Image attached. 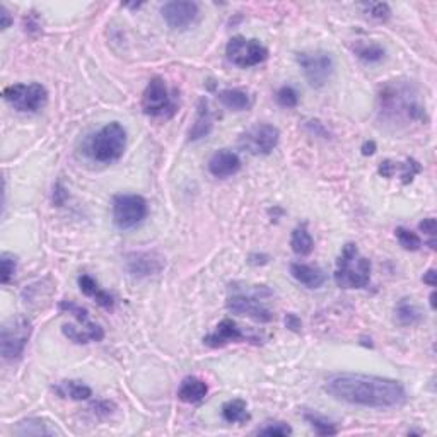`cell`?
I'll list each match as a JSON object with an SVG mask.
<instances>
[{"instance_id":"7bdbcfd3","label":"cell","mask_w":437,"mask_h":437,"mask_svg":"<svg viewBox=\"0 0 437 437\" xmlns=\"http://www.w3.org/2000/svg\"><path fill=\"white\" fill-rule=\"evenodd\" d=\"M436 277H437L436 270H434V269H431V270L427 271V274H424L422 281H424V283H427V285L436 287Z\"/></svg>"},{"instance_id":"d6a6232c","label":"cell","mask_w":437,"mask_h":437,"mask_svg":"<svg viewBox=\"0 0 437 437\" xmlns=\"http://www.w3.org/2000/svg\"><path fill=\"white\" fill-rule=\"evenodd\" d=\"M396 171H400L403 184H408L413 178H415V175H419V173L422 171V168H420V164L417 163V161L407 159V163L405 164L396 163Z\"/></svg>"},{"instance_id":"277c9868","label":"cell","mask_w":437,"mask_h":437,"mask_svg":"<svg viewBox=\"0 0 437 437\" xmlns=\"http://www.w3.org/2000/svg\"><path fill=\"white\" fill-rule=\"evenodd\" d=\"M127 132L118 121L105 125L89 142V156L98 163L112 164L123 156Z\"/></svg>"},{"instance_id":"ba28073f","label":"cell","mask_w":437,"mask_h":437,"mask_svg":"<svg viewBox=\"0 0 437 437\" xmlns=\"http://www.w3.org/2000/svg\"><path fill=\"white\" fill-rule=\"evenodd\" d=\"M226 57L232 65L239 67V69H250V67L263 64L269 58V50L258 39L234 36L227 43Z\"/></svg>"},{"instance_id":"9a60e30c","label":"cell","mask_w":437,"mask_h":437,"mask_svg":"<svg viewBox=\"0 0 437 437\" xmlns=\"http://www.w3.org/2000/svg\"><path fill=\"white\" fill-rule=\"evenodd\" d=\"M241 169V159L229 149H220L208 159V171L215 178H229Z\"/></svg>"},{"instance_id":"603a6c76","label":"cell","mask_w":437,"mask_h":437,"mask_svg":"<svg viewBox=\"0 0 437 437\" xmlns=\"http://www.w3.org/2000/svg\"><path fill=\"white\" fill-rule=\"evenodd\" d=\"M217 100L232 112H245L251 106V96L243 89H224L217 94Z\"/></svg>"},{"instance_id":"4316f807","label":"cell","mask_w":437,"mask_h":437,"mask_svg":"<svg viewBox=\"0 0 437 437\" xmlns=\"http://www.w3.org/2000/svg\"><path fill=\"white\" fill-rule=\"evenodd\" d=\"M57 393L64 398H70L74 401L89 400L93 396V389L88 384L81 383V381H64L60 386H57Z\"/></svg>"},{"instance_id":"8fae6325","label":"cell","mask_w":437,"mask_h":437,"mask_svg":"<svg viewBox=\"0 0 437 437\" xmlns=\"http://www.w3.org/2000/svg\"><path fill=\"white\" fill-rule=\"evenodd\" d=\"M281 132L269 123L255 125L239 137V147L253 156H269L278 145Z\"/></svg>"},{"instance_id":"8992f818","label":"cell","mask_w":437,"mask_h":437,"mask_svg":"<svg viewBox=\"0 0 437 437\" xmlns=\"http://www.w3.org/2000/svg\"><path fill=\"white\" fill-rule=\"evenodd\" d=\"M2 96L14 109L22 113H36L48 101V93L38 82L7 86L2 90Z\"/></svg>"},{"instance_id":"ab89813d","label":"cell","mask_w":437,"mask_h":437,"mask_svg":"<svg viewBox=\"0 0 437 437\" xmlns=\"http://www.w3.org/2000/svg\"><path fill=\"white\" fill-rule=\"evenodd\" d=\"M285 326L289 330H293V332H296V333H299L301 332V320H299V318L296 316V314H293V313H289L285 316Z\"/></svg>"},{"instance_id":"7a4b0ae2","label":"cell","mask_w":437,"mask_h":437,"mask_svg":"<svg viewBox=\"0 0 437 437\" xmlns=\"http://www.w3.org/2000/svg\"><path fill=\"white\" fill-rule=\"evenodd\" d=\"M377 113L381 120L391 125H407L412 121L427 120L419 93L407 82H389L379 90Z\"/></svg>"},{"instance_id":"8d00e7d4","label":"cell","mask_w":437,"mask_h":437,"mask_svg":"<svg viewBox=\"0 0 437 437\" xmlns=\"http://www.w3.org/2000/svg\"><path fill=\"white\" fill-rule=\"evenodd\" d=\"M419 229L425 232V234L431 238V241H429V245H431L432 250H436V241H434V236H436V229H437V224H436V219L434 217H429V219H424L422 222L419 224Z\"/></svg>"},{"instance_id":"d590c367","label":"cell","mask_w":437,"mask_h":437,"mask_svg":"<svg viewBox=\"0 0 437 437\" xmlns=\"http://www.w3.org/2000/svg\"><path fill=\"white\" fill-rule=\"evenodd\" d=\"M0 265H2V283H9L15 274V267H18L15 257L11 253H2Z\"/></svg>"},{"instance_id":"1f68e13d","label":"cell","mask_w":437,"mask_h":437,"mask_svg":"<svg viewBox=\"0 0 437 437\" xmlns=\"http://www.w3.org/2000/svg\"><path fill=\"white\" fill-rule=\"evenodd\" d=\"M62 332H64V335L69 340L76 342V344H89V342H94L93 335H90L88 330L77 328V326L74 325H64Z\"/></svg>"},{"instance_id":"cb8c5ba5","label":"cell","mask_w":437,"mask_h":437,"mask_svg":"<svg viewBox=\"0 0 437 437\" xmlns=\"http://www.w3.org/2000/svg\"><path fill=\"white\" fill-rule=\"evenodd\" d=\"M395 316L401 326H415L424 318L422 311L415 302H412V299H401L395 308Z\"/></svg>"},{"instance_id":"83f0119b","label":"cell","mask_w":437,"mask_h":437,"mask_svg":"<svg viewBox=\"0 0 437 437\" xmlns=\"http://www.w3.org/2000/svg\"><path fill=\"white\" fill-rule=\"evenodd\" d=\"M304 420L314 429V431H316V434L320 436H335L338 432L337 427H335L330 420L318 415V413H304Z\"/></svg>"},{"instance_id":"9c48e42d","label":"cell","mask_w":437,"mask_h":437,"mask_svg":"<svg viewBox=\"0 0 437 437\" xmlns=\"http://www.w3.org/2000/svg\"><path fill=\"white\" fill-rule=\"evenodd\" d=\"M296 60L302 69L304 77L308 79L309 86L313 88H323L333 76L335 62L328 52H323V50L302 52L296 55Z\"/></svg>"},{"instance_id":"ee69618b","label":"cell","mask_w":437,"mask_h":437,"mask_svg":"<svg viewBox=\"0 0 437 437\" xmlns=\"http://www.w3.org/2000/svg\"><path fill=\"white\" fill-rule=\"evenodd\" d=\"M431 308L436 309V293L431 294Z\"/></svg>"},{"instance_id":"4dcf8cb0","label":"cell","mask_w":437,"mask_h":437,"mask_svg":"<svg viewBox=\"0 0 437 437\" xmlns=\"http://www.w3.org/2000/svg\"><path fill=\"white\" fill-rule=\"evenodd\" d=\"M275 100H277L278 106H282V108H296L299 103V94L297 90L290 88V86H283V88L277 90Z\"/></svg>"},{"instance_id":"74e56055","label":"cell","mask_w":437,"mask_h":437,"mask_svg":"<svg viewBox=\"0 0 437 437\" xmlns=\"http://www.w3.org/2000/svg\"><path fill=\"white\" fill-rule=\"evenodd\" d=\"M67 199H69V193H67V190L64 188V184H62L60 181H58V183L55 184V188H53V203H55V206L62 207L65 203Z\"/></svg>"},{"instance_id":"b9f144b4","label":"cell","mask_w":437,"mask_h":437,"mask_svg":"<svg viewBox=\"0 0 437 437\" xmlns=\"http://www.w3.org/2000/svg\"><path fill=\"white\" fill-rule=\"evenodd\" d=\"M362 154L364 156H372L374 152H376V142L374 140H368V142H364V144H362Z\"/></svg>"},{"instance_id":"d4e9b609","label":"cell","mask_w":437,"mask_h":437,"mask_svg":"<svg viewBox=\"0 0 437 437\" xmlns=\"http://www.w3.org/2000/svg\"><path fill=\"white\" fill-rule=\"evenodd\" d=\"M290 248H293L294 253L299 255V257H308V255L313 253L314 241L308 232L306 224L297 226L296 229L293 231V236H290Z\"/></svg>"},{"instance_id":"f1b7e54d","label":"cell","mask_w":437,"mask_h":437,"mask_svg":"<svg viewBox=\"0 0 437 437\" xmlns=\"http://www.w3.org/2000/svg\"><path fill=\"white\" fill-rule=\"evenodd\" d=\"M395 236H396V239H398L400 245L403 246L407 251H417V250H420V246H422V239H420V236L417 234V232L407 229V227H396Z\"/></svg>"},{"instance_id":"e0dca14e","label":"cell","mask_w":437,"mask_h":437,"mask_svg":"<svg viewBox=\"0 0 437 437\" xmlns=\"http://www.w3.org/2000/svg\"><path fill=\"white\" fill-rule=\"evenodd\" d=\"M290 275L299 283L308 287V289H320L323 283L326 282V274L320 267L306 265V263H293L290 265Z\"/></svg>"},{"instance_id":"7c38bea8","label":"cell","mask_w":437,"mask_h":437,"mask_svg":"<svg viewBox=\"0 0 437 437\" xmlns=\"http://www.w3.org/2000/svg\"><path fill=\"white\" fill-rule=\"evenodd\" d=\"M263 289V285L260 289L255 290L253 294H245V293H236L227 299V309L231 313L239 314V316H248L251 320L258 323H270L274 320V314L271 311L267 308L262 302L260 297V290Z\"/></svg>"},{"instance_id":"60d3db41","label":"cell","mask_w":437,"mask_h":437,"mask_svg":"<svg viewBox=\"0 0 437 437\" xmlns=\"http://www.w3.org/2000/svg\"><path fill=\"white\" fill-rule=\"evenodd\" d=\"M0 19H2V25H0V27H2L4 31H6L7 27H11V25H13V15H11V13L7 11L6 6L0 7Z\"/></svg>"},{"instance_id":"f546056e","label":"cell","mask_w":437,"mask_h":437,"mask_svg":"<svg viewBox=\"0 0 437 437\" xmlns=\"http://www.w3.org/2000/svg\"><path fill=\"white\" fill-rule=\"evenodd\" d=\"M384 48L379 45H359L356 48V55L361 58V60L369 62V64H376V62H381L384 58Z\"/></svg>"},{"instance_id":"5bb4252c","label":"cell","mask_w":437,"mask_h":437,"mask_svg":"<svg viewBox=\"0 0 437 437\" xmlns=\"http://www.w3.org/2000/svg\"><path fill=\"white\" fill-rule=\"evenodd\" d=\"M245 340H248L246 335L238 328V325H236L234 321L227 320V318L215 326L214 333L203 337V344L212 349H219L227 344H238V342H245Z\"/></svg>"},{"instance_id":"f35d334b","label":"cell","mask_w":437,"mask_h":437,"mask_svg":"<svg viewBox=\"0 0 437 437\" xmlns=\"http://www.w3.org/2000/svg\"><path fill=\"white\" fill-rule=\"evenodd\" d=\"M377 173H379L383 178H388V180L393 178V176H395V173H396V163H393V161H389V159L383 161V163L379 164V169H377Z\"/></svg>"},{"instance_id":"5b68a950","label":"cell","mask_w":437,"mask_h":437,"mask_svg":"<svg viewBox=\"0 0 437 437\" xmlns=\"http://www.w3.org/2000/svg\"><path fill=\"white\" fill-rule=\"evenodd\" d=\"M33 333V325L22 314L11 318L0 330V354L6 361H18L25 354V349Z\"/></svg>"},{"instance_id":"6da1fadb","label":"cell","mask_w":437,"mask_h":437,"mask_svg":"<svg viewBox=\"0 0 437 437\" xmlns=\"http://www.w3.org/2000/svg\"><path fill=\"white\" fill-rule=\"evenodd\" d=\"M325 391L335 400L368 408L401 407L407 401V391L400 381L369 374H335L326 379Z\"/></svg>"},{"instance_id":"52a82bcc","label":"cell","mask_w":437,"mask_h":437,"mask_svg":"<svg viewBox=\"0 0 437 437\" xmlns=\"http://www.w3.org/2000/svg\"><path fill=\"white\" fill-rule=\"evenodd\" d=\"M147 217V202L140 195H116L113 199V222L118 229L128 231Z\"/></svg>"},{"instance_id":"ac0fdd59","label":"cell","mask_w":437,"mask_h":437,"mask_svg":"<svg viewBox=\"0 0 437 437\" xmlns=\"http://www.w3.org/2000/svg\"><path fill=\"white\" fill-rule=\"evenodd\" d=\"M58 309L64 311V313L72 314V316L76 318L79 323H81L82 328L88 330V332L93 335L94 342H101L105 338L103 328H101L100 325H96V323H93V321L89 320V313H88V309H86V308H82V306H79V304H76V302H72V301H62L60 304H58Z\"/></svg>"},{"instance_id":"2e32d148","label":"cell","mask_w":437,"mask_h":437,"mask_svg":"<svg viewBox=\"0 0 437 437\" xmlns=\"http://www.w3.org/2000/svg\"><path fill=\"white\" fill-rule=\"evenodd\" d=\"M127 269L135 277H149L159 274L163 262L154 253H132L127 257Z\"/></svg>"},{"instance_id":"44dd1931","label":"cell","mask_w":437,"mask_h":437,"mask_svg":"<svg viewBox=\"0 0 437 437\" xmlns=\"http://www.w3.org/2000/svg\"><path fill=\"white\" fill-rule=\"evenodd\" d=\"M208 393V386L203 379L195 376H188L181 381L178 389V398L184 403H200Z\"/></svg>"},{"instance_id":"4fadbf2b","label":"cell","mask_w":437,"mask_h":437,"mask_svg":"<svg viewBox=\"0 0 437 437\" xmlns=\"http://www.w3.org/2000/svg\"><path fill=\"white\" fill-rule=\"evenodd\" d=\"M161 14H163L168 26L173 27V29H187L188 26L195 22L196 15H199V4L171 0V2L164 4Z\"/></svg>"},{"instance_id":"7402d4cb","label":"cell","mask_w":437,"mask_h":437,"mask_svg":"<svg viewBox=\"0 0 437 437\" xmlns=\"http://www.w3.org/2000/svg\"><path fill=\"white\" fill-rule=\"evenodd\" d=\"M79 287H81L82 294H86L88 297H93L101 308L108 311L115 308V299H113L112 294H108L106 290L101 289V287L98 285V282L94 281L93 277H89V275L84 274L79 277Z\"/></svg>"},{"instance_id":"30bf717a","label":"cell","mask_w":437,"mask_h":437,"mask_svg":"<svg viewBox=\"0 0 437 437\" xmlns=\"http://www.w3.org/2000/svg\"><path fill=\"white\" fill-rule=\"evenodd\" d=\"M142 109L149 116L169 118L176 113V105L173 103L168 93V86L164 79L152 77L147 88L142 94Z\"/></svg>"},{"instance_id":"484cf974","label":"cell","mask_w":437,"mask_h":437,"mask_svg":"<svg viewBox=\"0 0 437 437\" xmlns=\"http://www.w3.org/2000/svg\"><path fill=\"white\" fill-rule=\"evenodd\" d=\"M222 419L227 424H245L250 420L248 405L245 400L236 398L222 405Z\"/></svg>"},{"instance_id":"3957f363","label":"cell","mask_w":437,"mask_h":437,"mask_svg":"<svg viewBox=\"0 0 437 437\" xmlns=\"http://www.w3.org/2000/svg\"><path fill=\"white\" fill-rule=\"evenodd\" d=\"M371 282V262L362 257L359 248L347 243L337 260L335 283L340 289H364Z\"/></svg>"},{"instance_id":"e575fe53","label":"cell","mask_w":437,"mask_h":437,"mask_svg":"<svg viewBox=\"0 0 437 437\" xmlns=\"http://www.w3.org/2000/svg\"><path fill=\"white\" fill-rule=\"evenodd\" d=\"M362 7L365 9V13L371 15V18L377 19V21H386V19H389V15H391V9H389L388 4L384 2H369L364 4Z\"/></svg>"},{"instance_id":"836d02e7","label":"cell","mask_w":437,"mask_h":437,"mask_svg":"<svg viewBox=\"0 0 437 437\" xmlns=\"http://www.w3.org/2000/svg\"><path fill=\"white\" fill-rule=\"evenodd\" d=\"M257 434L260 436H290L293 434V427L287 425L285 422H269L265 427H260L257 431Z\"/></svg>"},{"instance_id":"ffe728a7","label":"cell","mask_w":437,"mask_h":437,"mask_svg":"<svg viewBox=\"0 0 437 437\" xmlns=\"http://www.w3.org/2000/svg\"><path fill=\"white\" fill-rule=\"evenodd\" d=\"M212 128H214V118H212L210 108H208L207 100H200L195 121H193L190 132H188V140L195 142L203 139L212 132Z\"/></svg>"},{"instance_id":"d6986e66","label":"cell","mask_w":437,"mask_h":437,"mask_svg":"<svg viewBox=\"0 0 437 437\" xmlns=\"http://www.w3.org/2000/svg\"><path fill=\"white\" fill-rule=\"evenodd\" d=\"M14 432L18 436H62V431L57 425L46 419H39V417L21 420L15 425Z\"/></svg>"}]
</instances>
